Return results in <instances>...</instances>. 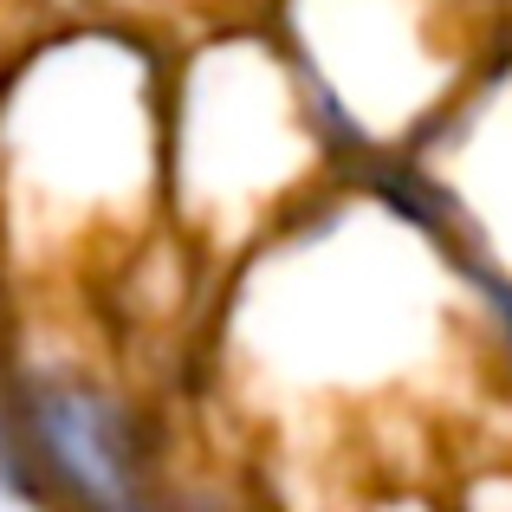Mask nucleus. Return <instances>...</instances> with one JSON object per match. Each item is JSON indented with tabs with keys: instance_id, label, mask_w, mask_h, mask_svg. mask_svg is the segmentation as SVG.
<instances>
[{
	"instance_id": "4",
	"label": "nucleus",
	"mask_w": 512,
	"mask_h": 512,
	"mask_svg": "<svg viewBox=\"0 0 512 512\" xmlns=\"http://www.w3.org/2000/svg\"><path fill=\"white\" fill-rule=\"evenodd\" d=\"M163 512H234V506H221V500H163Z\"/></svg>"
},
{
	"instance_id": "2",
	"label": "nucleus",
	"mask_w": 512,
	"mask_h": 512,
	"mask_svg": "<svg viewBox=\"0 0 512 512\" xmlns=\"http://www.w3.org/2000/svg\"><path fill=\"white\" fill-rule=\"evenodd\" d=\"M448 266H454V279H461V299L474 305V318L487 325V338L512 357V266L493 260V253H480V247H454Z\"/></svg>"
},
{
	"instance_id": "1",
	"label": "nucleus",
	"mask_w": 512,
	"mask_h": 512,
	"mask_svg": "<svg viewBox=\"0 0 512 512\" xmlns=\"http://www.w3.org/2000/svg\"><path fill=\"white\" fill-rule=\"evenodd\" d=\"M20 435L46 512H163L137 402L85 363L20 376Z\"/></svg>"
},
{
	"instance_id": "3",
	"label": "nucleus",
	"mask_w": 512,
	"mask_h": 512,
	"mask_svg": "<svg viewBox=\"0 0 512 512\" xmlns=\"http://www.w3.org/2000/svg\"><path fill=\"white\" fill-rule=\"evenodd\" d=\"M0 493L33 500V467H26V435H20V383L0 376Z\"/></svg>"
}]
</instances>
